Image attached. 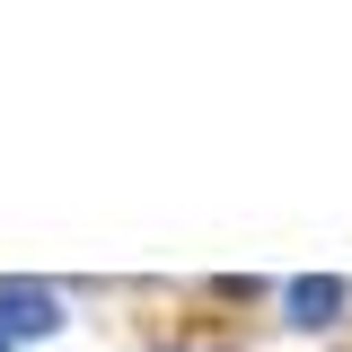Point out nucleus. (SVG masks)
<instances>
[{
    "instance_id": "obj_1",
    "label": "nucleus",
    "mask_w": 352,
    "mask_h": 352,
    "mask_svg": "<svg viewBox=\"0 0 352 352\" xmlns=\"http://www.w3.org/2000/svg\"><path fill=\"white\" fill-rule=\"evenodd\" d=\"M62 326H71V317H62V291H53V282H27V273L0 282V335H9V344H27V335H62Z\"/></svg>"
},
{
    "instance_id": "obj_2",
    "label": "nucleus",
    "mask_w": 352,
    "mask_h": 352,
    "mask_svg": "<svg viewBox=\"0 0 352 352\" xmlns=\"http://www.w3.org/2000/svg\"><path fill=\"white\" fill-rule=\"evenodd\" d=\"M282 300H291V326H308V335H317V326H335V317L352 308V291L335 282V273H308V282H291Z\"/></svg>"
},
{
    "instance_id": "obj_3",
    "label": "nucleus",
    "mask_w": 352,
    "mask_h": 352,
    "mask_svg": "<svg viewBox=\"0 0 352 352\" xmlns=\"http://www.w3.org/2000/svg\"><path fill=\"white\" fill-rule=\"evenodd\" d=\"M0 352H9V335H0Z\"/></svg>"
}]
</instances>
